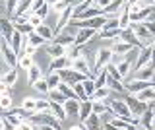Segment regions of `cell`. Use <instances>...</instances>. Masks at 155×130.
Segmentation results:
<instances>
[{
    "instance_id": "1",
    "label": "cell",
    "mask_w": 155,
    "mask_h": 130,
    "mask_svg": "<svg viewBox=\"0 0 155 130\" xmlns=\"http://www.w3.org/2000/svg\"><path fill=\"white\" fill-rule=\"evenodd\" d=\"M113 60H114V51L110 49V47H109V49H107V47L97 49V52H95V62H93V76H97L101 70H105Z\"/></svg>"
},
{
    "instance_id": "2",
    "label": "cell",
    "mask_w": 155,
    "mask_h": 130,
    "mask_svg": "<svg viewBox=\"0 0 155 130\" xmlns=\"http://www.w3.org/2000/svg\"><path fill=\"white\" fill-rule=\"evenodd\" d=\"M107 105L110 107L114 117H120V118H126V120H136L132 111H130L128 103H126L124 99H114V97H109L107 99Z\"/></svg>"
},
{
    "instance_id": "3",
    "label": "cell",
    "mask_w": 155,
    "mask_h": 130,
    "mask_svg": "<svg viewBox=\"0 0 155 130\" xmlns=\"http://www.w3.org/2000/svg\"><path fill=\"white\" fill-rule=\"evenodd\" d=\"M124 101L128 103V107H130V111H132L134 118H138V120L142 118L143 115H145V111L149 109V103H143V101H140L136 93H128V95L124 97Z\"/></svg>"
},
{
    "instance_id": "4",
    "label": "cell",
    "mask_w": 155,
    "mask_h": 130,
    "mask_svg": "<svg viewBox=\"0 0 155 130\" xmlns=\"http://www.w3.org/2000/svg\"><path fill=\"white\" fill-rule=\"evenodd\" d=\"M0 55H2V62L8 66V68H16L19 66V55L12 49V45L4 39L2 41V49H0Z\"/></svg>"
},
{
    "instance_id": "5",
    "label": "cell",
    "mask_w": 155,
    "mask_h": 130,
    "mask_svg": "<svg viewBox=\"0 0 155 130\" xmlns=\"http://www.w3.org/2000/svg\"><path fill=\"white\" fill-rule=\"evenodd\" d=\"M151 49H153V43H149V45H143L140 52L136 55V60H134V68H132V74L134 72H138L140 68H143V66L151 64Z\"/></svg>"
},
{
    "instance_id": "6",
    "label": "cell",
    "mask_w": 155,
    "mask_h": 130,
    "mask_svg": "<svg viewBox=\"0 0 155 130\" xmlns=\"http://www.w3.org/2000/svg\"><path fill=\"white\" fill-rule=\"evenodd\" d=\"M60 74V78H62V82H66V84H78V82H84V80H87L89 76H85V74H81V72H78L76 68H64V70H60L58 72Z\"/></svg>"
},
{
    "instance_id": "7",
    "label": "cell",
    "mask_w": 155,
    "mask_h": 130,
    "mask_svg": "<svg viewBox=\"0 0 155 130\" xmlns=\"http://www.w3.org/2000/svg\"><path fill=\"white\" fill-rule=\"evenodd\" d=\"M110 49L114 51V55H118V56H126V55H130L136 47L134 45H130V43H126L122 41L118 37V39H114V41H110Z\"/></svg>"
},
{
    "instance_id": "8",
    "label": "cell",
    "mask_w": 155,
    "mask_h": 130,
    "mask_svg": "<svg viewBox=\"0 0 155 130\" xmlns=\"http://www.w3.org/2000/svg\"><path fill=\"white\" fill-rule=\"evenodd\" d=\"M72 68H76L78 72H81V74L89 76V78H93V66L89 64V60H87V58H85L84 55H81L80 58L72 60Z\"/></svg>"
},
{
    "instance_id": "9",
    "label": "cell",
    "mask_w": 155,
    "mask_h": 130,
    "mask_svg": "<svg viewBox=\"0 0 155 130\" xmlns=\"http://www.w3.org/2000/svg\"><path fill=\"white\" fill-rule=\"evenodd\" d=\"M95 33H97V29H93V27H78V33H76V45L84 47L87 41L93 39Z\"/></svg>"
},
{
    "instance_id": "10",
    "label": "cell",
    "mask_w": 155,
    "mask_h": 130,
    "mask_svg": "<svg viewBox=\"0 0 155 130\" xmlns=\"http://www.w3.org/2000/svg\"><path fill=\"white\" fill-rule=\"evenodd\" d=\"M80 107H81V99H78V97H68L64 101V109H66L68 117H78L80 115Z\"/></svg>"
},
{
    "instance_id": "11",
    "label": "cell",
    "mask_w": 155,
    "mask_h": 130,
    "mask_svg": "<svg viewBox=\"0 0 155 130\" xmlns=\"http://www.w3.org/2000/svg\"><path fill=\"white\" fill-rule=\"evenodd\" d=\"M120 39L126 41V43H130V45H134V47H140V49L143 47V43L140 41V37H138V35H136V31H134V27H132V25H130L128 29H122V35H120Z\"/></svg>"
},
{
    "instance_id": "12",
    "label": "cell",
    "mask_w": 155,
    "mask_h": 130,
    "mask_svg": "<svg viewBox=\"0 0 155 130\" xmlns=\"http://www.w3.org/2000/svg\"><path fill=\"white\" fill-rule=\"evenodd\" d=\"M70 66H72V58L68 55H64V56H58V58H52L51 72H60V70H64V68H70Z\"/></svg>"
},
{
    "instance_id": "13",
    "label": "cell",
    "mask_w": 155,
    "mask_h": 130,
    "mask_svg": "<svg viewBox=\"0 0 155 130\" xmlns=\"http://www.w3.org/2000/svg\"><path fill=\"white\" fill-rule=\"evenodd\" d=\"M91 115H93V101H91V99H84V101H81V107H80V115H78V118H80V122H85Z\"/></svg>"
},
{
    "instance_id": "14",
    "label": "cell",
    "mask_w": 155,
    "mask_h": 130,
    "mask_svg": "<svg viewBox=\"0 0 155 130\" xmlns=\"http://www.w3.org/2000/svg\"><path fill=\"white\" fill-rule=\"evenodd\" d=\"M47 55L51 56V58L64 56V55H66V47L60 45V43H56V41H52V43H48V45H47Z\"/></svg>"
},
{
    "instance_id": "15",
    "label": "cell",
    "mask_w": 155,
    "mask_h": 130,
    "mask_svg": "<svg viewBox=\"0 0 155 130\" xmlns=\"http://www.w3.org/2000/svg\"><path fill=\"white\" fill-rule=\"evenodd\" d=\"M97 35H99V39H103V41H114V39H118V37L122 35V29H120V27H113V29H99V31H97Z\"/></svg>"
},
{
    "instance_id": "16",
    "label": "cell",
    "mask_w": 155,
    "mask_h": 130,
    "mask_svg": "<svg viewBox=\"0 0 155 130\" xmlns=\"http://www.w3.org/2000/svg\"><path fill=\"white\" fill-rule=\"evenodd\" d=\"M110 95H113V89H110L109 85H103V88H97L93 93L89 95V99L91 101H107Z\"/></svg>"
},
{
    "instance_id": "17",
    "label": "cell",
    "mask_w": 155,
    "mask_h": 130,
    "mask_svg": "<svg viewBox=\"0 0 155 130\" xmlns=\"http://www.w3.org/2000/svg\"><path fill=\"white\" fill-rule=\"evenodd\" d=\"M153 76H155V64H147L143 68H140L138 72H134V78H140V80H153Z\"/></svg>"
},
{
    "instance_id": "18",
    "label": "cell",
    "mask_w": 155,
    "mask_h": 130,
    "mask_svg": "<svg viewBox=\"0 0 155 130\" xmlns=\"http://www.w3.org/2000/svg\"><path fill=\"white\" fill-rule=\"evenodd\" d=\"M51 113L54 115V117L60 120V122L68 118V113H66V109H64V103H56V101H51Z\"/></svg>"
},
{
    "instance_id": "19",
    "label": "cell",
    "mask_w": 155,
    "mask_h": 130,
    "mask_svg": "<svg viewBox=\"0 0 155 130\" xmlns=\"http://www.w3.org/2000/svg\"><path fill=\"white\" fill-rule=\"evenodd\" d=\"M10 45H12V49L18 52H21V49L25 47V35L23 33H19L18 29H16V33H14V37H12V41H10Z\"/></svg>"
},
{
    "instance_id": "20",
    "label": "cell",
    "mask_w": 155,
    "mask_h": 130,
    "mask_svg": "<svg viewBox=\"0 0 155 130\" xmlns=\"http://www.w3.org/2000/svg\"><path fill=\"white\" fill-rule=\"evenodd\" d=\"M35 31H37L39 35H41L43 39L47 41V43H52V41H54V37H56V31H52L51 27L47 25V23H43V25H39V27H37Z\"/></svg>"
},
{
    "instance_id": "21",
    "label": "cell",
    "mask_w": 155,
    "mask_h": 130,
    "mask_svg": "<svg viewBox=\"0 0 155 130\" xmlns=\"http://www.w3.org/2000/svg\"><path fill=\"white\" fill-rule=\"evenodd\" d=\"M54 41L60 43V45H64V47H70V45L76 43V33H56Z\"/></svg>"
},
{
    "instance_id": "22",
    "label": "cell",
    "mask_w": 155,
    "mask_h": 130,
    "mask_svg": "<svg viewBox=\"0 0 155 130\" xmlns=\"http://www.w3.org/2000/svg\"><path fill=\"white\" fill-rule=\"evenodd\" d=\"M41 78H43V70H41V66H39V64H33L31 68L27 70V82L33 85L37 80H41Z\"/></svg>"
},
{
    "instance_id": "23",
    "label": "cell",
    "mask_w": 155,
    "mask_h": 130,
    "mask_svg": "<svg viewBox=\"0 0 155 130\" xmlns=\"http://www.w3.org/2000/svg\"><path fill=\"white\" fill-rule=\"evenodd\" d=\"M25 41H27V45L35 47V49H39V47H43V45H47V41L43 39V37L39 35L37 31H33V33H29V35H25Z\"/></svg>"
},
{
    "instance_id": "24",
    "label": "cell",
    "mask_w": 155,
    "mask_h": 130,
    "mask_svg": "<svg viewBox=\"0 0 155 130\" xmlns=\"http://www.w3.org/2000/svg\"><path fill=\"white\" fill-rule=\"evenodd\" d=\"M33 89H35L37 93H41V95H47V97H48V93H51V85H48L47 78H41V80H37L35 84H33Z\"/></svg>"
},
{
    "instance_id": "25",
    "label": "cell",
    "mask_w": 155,
    "mask_h": 130,
    "mask_svg": "<svg viewBox=\"0 0 155 130\" xmlns=\"http://www.w3.org/2000/svg\"><path fill=\"white\" fill-rule=\"evenodd\" d=\"M16 82H18V70L16 68H10L8 72H4L2 84H6L8 88H12V85H16Z\"/></svg>"
},
{
    "instance_id": "26",
    "label": "cell",
    "mask_w": 155,
    "mask_h": 130,
    "mask_svg": "<svg viewBox=\"0 0 155 130\" xmlns=\"http://www.w3.org/2000/svg\"><path fill=\"white\" fill-rule=\"evenodd\" d=\"M136 95H138V99L143 101V103H151V101H155V85H151V88H147L143 91H140V93H136Z\"/></svg>"
},
{
    "instance_id": "27",
    "label": "cell",
    "mask_w": 155,
    "mask_h": 130,
    "mask_svg": "<svg viewBox=\"0 0 155 130\" xmlns=\"http://www.w3.org/2000/svg\"><path fill=\"white\" fill-rule=\"evenodd\" d=\"M33 64H35V60H33V55H27V52L19 55V68H23V70L27 72Z\"/></svg>"
},
{
    "instance_id": "28",
    "label": "cell",
    "mask_w": 155,
    "mask_h": 130,
    "mask_svg": "<svg viewBox=\"0 0 155 130\" xmlns=\"http://www.w3.org/2000/svg\"><path fill=\"white\" fill-rule=\"evenodd\" d=\"M85 124H87V130H101V117L97 113H93L85 120Z\"/></svg>"
},
{
    "instance_id": "29",
    "label": "cell",
    "mask_w": 155,
    "mask_h": 130,
    "mask_svg": "<svg viewBox=\"0 0 155 130\" xmlns=\"http://www.w3.org/2000/svg\"><path fill=\"white\" fill-rule=\"evenodd\" d=\"M66 55L70 56L72 60H76V58H80V56L84 55V51H81V47H80V45H76V43H74V45L66 47Z\"/></svg>"
},
{
    "instance_id": "30",
    "label": "cell",
    "mask_w": 155,
    "mask_h": 130,
    "mask_svg": "<svg viewBox=\"0 0 155 130\" xmlns=\"http://www.w3.org/2000/svg\"><path fill=\"white\" fill-rule=\"evenodd\" d=\"M47 82H48V85H51V89H58V85L62 84V78H60L58 72H51V74L47 76Z\"/></svg>"
},
{
    "instance_id": "31",
    "label": "cell",
    "mask_w": 155,
    "mask_h": 130,
    "mask_svg": "<svg viewBox=\"0 0 155 130\" xmlns=\"http://www.w3.org/2000/svg\"><path fill=\"white\" fill-rule=\"evenodd\" d=\"M21 107L29 111V113H37V99H33V97H25L21 101Z\"/></svg>"
},
{
    "instance_id": "32",
    "label": "cell",
    "mask_w": 155,
    "mask_h": 130,
    "mask_svg": "<svg viewBox=\"0 0 155 130\" xmlns=\"http://www.w3.org/2000/svg\"><path fill=\"white\" fill-rule=\"evenodd\" d=\"M58 89H60L62 93L66 95V97H78L76 91H74V85H72V84H66V82H62V84L58 85Z\"/></svg>"
},
{
    "instance_id": "33",
    "label": "cell",
    "mask_w": 155,
    "mask_h": 130,
    "mask_svg": "<svg viewBox=\"0 0 155 130\" xmlns=\"http://www.w3.org/2000/svg\"><path fill=\"white\" fill-rule=\"evenodd\" d=\"M74 91H76V95H78V99H89L87 97V91H85V85H84V82H78V84H74Z\"/></svg>"
},
{
    "instance_id": "34",
    "label": "cell",
    "mask_w": 155,
    "mask_h": 130,
    "mask_svg": "<svg viewBox=\"0 0 155 130\" xmlns=\"http://www.w3.org/2000/svg\"><path fill=\"white\" fill-rule=\"evenodd\" d=\"M48 99H51V101H56V103H64L68 97L62 93L60 89H51V93H48Z\"/></svg>"
},
{
    "instance_id": "35",
    "label": "cell",
    "mask_w": 155,
    "mask_h": 130,
    "mask_svg": "<svg viewBox=\"0 0 155 130\" xmlns=\"http://www.w3.org/2000/svg\"><path fill=\"white\" fill-rule=\"evenodd\" d=\"M19 0H4V12H6V18H10V14L16 12Z\"/></svg>"
},
{
    "instance_id": "36",
    "label": "cell",
    "mask_w": 155,
    "mask_h": 130,
    "mask_svg": "<svg viewBox=\"0 0 155 130\" xmlns=\"http://www.w3.org/2000/svg\"><path fill=\"white\" fill-rule=\"evenodd\" d=\"M0 107H2L4 111H10V109H12V97H10V93L0 95Z\"/></svg>"
},
{
    "instance_id": "37",
    "label": "cell",
    "mask_w": 155,
    "mask_h": 130,
    "mask_svg": "<svg viewBox=\"0 0 155 130\" xmlns=\"http://www.w3.org/2000/svg\"><path fill=\"white\" fill-rule=\"evenodd\" d=\"M37 111L39 113H43V111H48L51 113V99H37Z\"/></svg>"
},
{
    "instance_id": "38",
    "label": "cell",
    "mask_w": 155,
    "mask_h": 130,
    "mask_svg": "<svg viewBox=\"0 0 155 130\" xmlns=\"http://www.w3.org/2000/svg\"><path fill=\"white\" fill-rule=\"evenodd\" d=\"M84 85H85V91H87V97H89L91 93L97 89V85H95V80H91V78H87V80H84Z\"/></svg>"
},
{
    "instance_id": "39",
    "label": "cell",
    "mask_w": 155,
    "mask_h": 130,
    "mask_svg": "<svg viewBox=\"0 0 155 130\" xmlns=\"http://www.w3.org/2000/svg\"><path fill=\"white\" fill-rule=\"evenodd\" d=\"M29 23H31V25L37 29V27H39V25H43L45 22H43V18L39 16V14H31V16H29Z\"/></svg>"
},
{
    "instance_id": "40",
    "label": "cell",
    "mask_w": 155,
    "mask_h": 130,
    "mask_svg": "<svg viewBox=\"0 0 155 130\" xmlns=\"http://www.w3.org/2000/svg\"><path fill=\"white\" fill-rule=\"evenodd\" d=\"M16 130H35V126H33V122L31 120H23L21 124H18Z\"/></svg>"
},
{
    "instance_id": "41",
    "label": "cell",
    "mask_w": 155,
    "mask_h": 130,
    "mask_svg": "<svg viewBox=\"0 0 155 130\" xmlns=\"http://www.w3.org/2000/svg\"><path fill=\"white\" fill-rule=\"evenodd\" d=\"M110 4H113V0H95V6H97V8H101L103 12L110 6Z\"/></svg>"
},
{
    "instance_id": "42",
    "label": "cell",
    "mask_w": 155,
    "mask_h": 130,
    "mask_svg": "<svg viewBox=\"0 0 155 130\" xmlns=\"http://www.w3.org/2000/svg\"><path fill=\"white\" fill-rule=\"evenodd\" d=\"M51 10H52V6H51V4H45V6H43V8H41V10H39L37 14L43 18V20H45V18L48 16V12H51Z\"/></svg>"
},
{
    "instance_id": "43",
    "label": "cell",
    "mask_w": 155,
    "mask_h": 130,
    "mask_svg": "<svg viewBox=\"0 0 155 130\" xmlns=\"http://www.w3.org/2000/svg\"><path fill=\"white\" fill-rule=\"evenodd\" d=\"M2 130H16V126H14V124L4 117V115H2Z\"/></svg>"
},
{
    "instance_id": "44",
    "label": "cell",
    "mask_w": 155,
    "mask_h": 130,
    "mask_svg": "<svg viewBox=\"0 0 155 130\" xmlns=\"http://www.w3.org/2000/svg\"><path fill=\"white\" fill-rule=\"evenodd\" d=\"M145 25H147V29L151 31V35L155 37V20H147V22H145Z\"/></svg>"
},
{
    "instance_id": "45",
    "label": "cell",
    "mask_w": 155,
    "mask_h": 130,
    "mask_svg": "<svg viewBox=\"0 0 155 130\" xmlns=\"http://www.w3.org/2000/svg\"><path fill=\"white\" fill-rule=\"evenodd\" d=\"M35 47H31V45H27V41H25V47H23V52H27V55H35Z\"/></svg>"
},
{
    "instance_id": "46",
    "label": "cell",
    "mask_w": 155,
    "mask_h": 130,
    "mask_svg": "<svg viewBox=\"0 0 155 130\" xmlns=\"http://www.w3.org/2000/svg\"><path fill=\"white\" fill-rule=\"evenodd\" d=\"M140 6H151V8H155V0H140Z\"/></svg>"
},
{
    "instance_id": "47",
    "label": "cell",
    "mask_w": 155,
    "mask_h": 130,
    "mask_svg": "<svg viewBox=\"0 0 155 130\" xmlns=\"http://www.w3.org/2000/svg\"><path fill=\"white\" fill-rule=\"evenodd\" d=\"M39 130H58L56 126H51V124H43V126H39Z\"/></svg>"
},
{
    "instance_id": "48",
    "label": "cell",
    "mask_w": 155,
    "mask_h": 130,
    "mask_svg": "<svg viewBox=\"0 0 155 130\" xmlns=\"http://www.w3.org/2000/svg\"><path fill=\"white\" fill-rule=\"evenodd\" d=\"M151 64H155V41H153V49H151Z\"/></svg>"
},
{
    "instance_id": "49",
    "label": "cell",
    "mask_w": 155,
    "mask_h": 130,
    "mask_svg": "<svg viewBox=\"0 0 155 130\" xmlns=\"http://www.w3.org/2000/svg\"><path fill=\"white\" fill-rule=\"evenodd\" d=\"M45 2H47V4H51V6H54V4L58 2V0H45Z\"/></svg>"
},
{
    "instance_id": "50",
    "label": "cell",
    "mask_w": 155,
    "mask_h": 130,
    "mask_svg": "<svg viewBox=\"0 0 155 130\" xmlns=\"http://www.w3.org/2000/svg\"><path fill=\"white\" fill-rule=\"evenodd\" d=\"M140 2V0H128V4H132V6H134V4H138Z\"/></svg>"
},
{
    "instance_id": "51",
    "label": "cell",
    "mask_w": 155,
    "mask_h": 130,
    "mask_svg": "<svg viewBox=\"0 0 155 130\" xmlns=\"http://www.w3.org/2000/svg\"><path fill=\"white\" fill-rule=\"evenodd\" d=\"M140 130H147V128H140Z\"/></svg>"
}]
</instances>
